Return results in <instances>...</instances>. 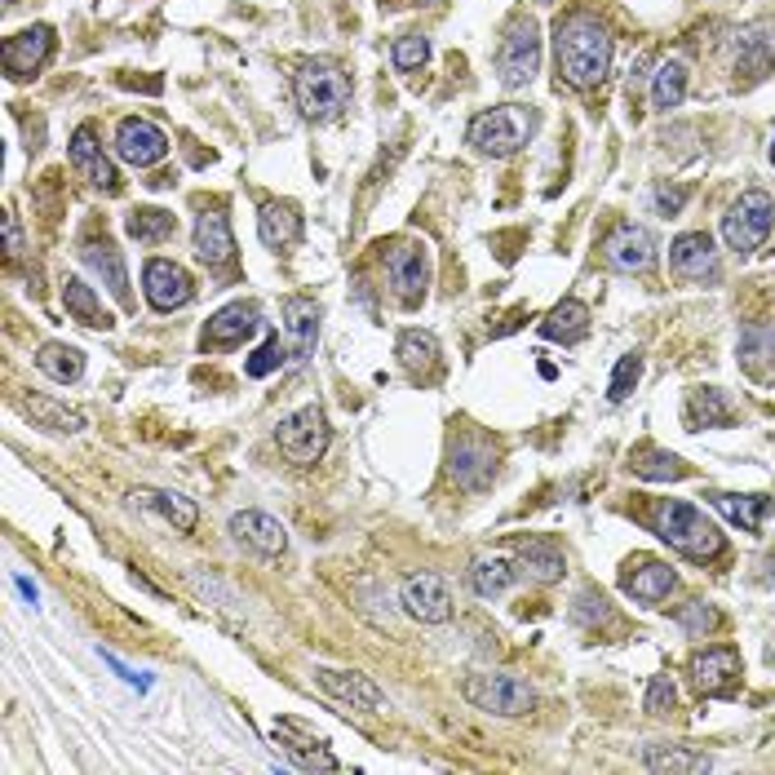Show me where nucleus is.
I'll list each match as a JSON object with an SVG mask.
<instances>
[{"label":"nucleus","mask_w":775,"mask_h":775,"mask_svg":"<svg viewBox=\"0 0 775 775\" xmlns=\"http://www.w3.org/2000/svg\"><path fill=\"white\" fill-rule=\"evenodd\" d=\"M554 59L559 76L576 89H594L612 72V36L594 14H567L554 23Z\"/></svg>","instance_id":"1"},{"label":"nucleus","mask_w":775,"mask_h":775,"mask_svg":"<svg viewBox=\"0 0 775 775\" xmlns=\"http://www.w3.org/2000/svg\"><path fill=\"white\" fill-rule=\"evenodd\" d=\"M656 532H660V541H669L682 559L704 563V559H718V554H722V532H718L696 506H687V501H665V506L656 510Z\"/></svg>","instance_id":"2"},{"label":"nucleus","mask_w":775,"mask_h":775,"mask_svg":"<svg viewBox=\"0 0 775 775\" xmlns=\"http://www.w3.org/2000/svg\"><path fill=\"white\" fill-rule=\"evenodd\" d=\"M293 98H297L301 116L332 120L350 103V76L341 67H332V63H301L293 72Z\"/></svg>","instance_id":"3"},{"label":"nucleus","mask_w":775,"mask_h":775,"mask_svg":"<svg viewBox=\"0 0 775 775\" xmlns=\"http://www.w3.org/2000/svg\"><path fill=\"white\" fill-rule=\"evenodd\" d=\"M461 696L484 709V713H497V718H523L532 704H537V691L528 678L519 673H470L461 682Z\"/></svg>","instance_id":"4"},{"label":"nucleus","mask_w":775,"mask_h":775,"mask_svg":"<svg viewBox=\"0 0 775 775\" xmlns=\"http://www.w3.org/2000/svg\"><path fill=\"white\" fill-rule=\"evenodd\" d=\"M771 226H775V200L766 195V191H744L726 213H722V240H726V248H735V253H753V248H762L766 244V235H771Z\"/></svg>","instance_id":"5"},{"label":"nucleus","mask_w":775,"mask_h":775,"mask_svg":"<svg viewBox=\"0 0 775 775\" xmlns=\"http://www.w3.org/2000/svg\"><path fill=\"white\" fill-rule=\"evenodd\" d=\"M275 439H279V453L293 461V466H315L323 453H328V417L319 404H306L297 413H288L279 426H275Z\"/></svg>","instance_id":"6"},{"label":"nucleus","mask_w":775,"mask_h":775,"mask_svg":"<svg viewBox=\"0 0 775 775\" xmlns=\"http://www.w3.org/2000/svg\"><path fill=\"white\" fill-rule=\"evenodd\" d=\"M532 134V116L523 107H492V112H479L470 120V142L484 151V156H514Z\"/></svg>","instance_id":"7"},{"label":"nucleus","mask_w":775,"mask_h":775,"mask_svg":"<svg viewBox=\"0 0 775 775\" xmlns=\"http://www.w3.org/2000/svg\"><path fill=\"white\" fill-rule=\"evenodd\" d=\"M541 67V36H537V23L532 19H519L510 23L501 50H497V72H501V85L506 89H523Z\"/></svg>","instance_id":"8"},{"label":"nucleus","mask_w":775,"mask_h":775,"mask_svg":"<svg viewBox=\"0 0 775 775\" xmlns=\"http://www.w3.org/2000/svg\"><path fill=\"white\" fill-rule=\"evenodd\" d=\"M315 687L328 696V700H337L341 709H359V713H381L385 704V691L368 678V673H350V669H328V665H319L315 669Z\"/></svg>","instance_id":"9"},{"label":"nucleus","mask_w":775,"mask_h":775,"mask_svg":"<svg viewBox=\"0 0 775 775\" xmlns=\"http://www.w3.org/2000/svg\"><path fill=\"white\" fill-rule=\"evenodd\" d=\"M275 744H279V753H288V762L297 771H337L341 766L328 753V740L315 726H306L301 718H279L275 722Z\"/></svg>","instance_id":"10"},{"label":"nucleus","mask_w":775,"mask_h":775,"mask_svg":"<svg viewBox=\"0 0 775 775\" xmlns=\"http://www.w3.org/2000/svg\"><path fill=\"white\" fill-rule=\"evenodd\" d=\"M385 270H391V284L400 293L404 306H417L426 297V284H431V262H426V248L413 244V240H395L385 248Z\"/></svg>","instance_id":"11"},{"label":"nucleus","mask_w":775,"mask_h":775,"mask_svg":"<svg viewBox=\"0 0 775 775\" xmlns=\"http://www.w3.org/2000/svg\"><path fill=\"white\" fill-rule=\"evenodd\" d=\"M142 293H147V301H151V310H182L191 297H195V284H191V275L178 266V262H169V257H151L147 266H142Z\"/></svg>","instance_id":"12"},{"label":"nucleus","mask_w":775,"mask_h":775,"mask_svg":"<svg viewBox=\"0 0 775 775\" xmlns=\"http://www.w3.org/2000/svg\"><path fill=\"white\" fill-rule=\"evenodd\" d=\"M400 603H404V612H408L413 620H422V625H444V620H453V594H448L444 576H435V572H413V576L404 581V590H400Z\"/></svg>","instance_id":"13"},{"label":"nucleus","mask_w":775,"mask_h":775,"mask_svg":"<svg viewBox=\"0 0 775 775\" xmlns=\"http://www.w3.org/2000/svg\"><path fill=\"white\" fill-rule=\"evenodd\" d=\"M116 156L134 169H151L169 156V138H164L160 125H151L142 116H125L120 129H116Z\"/></svg>","instance_id":"14"},{"label":"nucleus","mask_w":775,"mask_h":775,"mask_svg":"<svg viewBox=\"0 0 775 775\" xmlns=\"http://www.w3.org/2000/svg\"><path fill=\"white\" fill-rule=\"evenodd\" d=\"M603 257L612 270H625V275H638L656 262V240L647 226H634V222H620L612 226V235L603 240Z\"/></svg>","instance_id":"15"},{"label":"nucleus","mask_w":775,"mask_h":775,"mask_svg":"<svg viewBox=\"0 0 775 775\" xmlns=\"http://www.w3.org/2000/svg\"><path fill=\"white\" fill-rule=\"evenodd\" d=\"M50 54H54V28H45V23L19 32V36H10V41H6V72H10V81L36 76V72L50 63Z\"/></svg>","instance_id":"16"},{"label":"nucleus","mask_w":775,"mask_h":775,"mask_svg":"<svg viewBox=\"0 0 775 775\" xmlns=\"http://www.w3.org/2000/svg\"><path fill=\"white\" fill-rule=\"evenodd\" d=\"M448 470L466 492H484L497 475V453L484 439H457L448 453Z\"/></svg>","instance_id":"17"},{"label":"nucleus","mask_w":775,"mask_h":775,"mask_svg":"<svg viewBox=\"0 0 775 775\" xmlns=\"http://www.w3.org/2000/svg\"><path fill=\"white\" fill-rule=\"evenodd\" d=\"M669 266L678 279H713L718 275V248L704 231H687L669 244Z\"/></svg>","instance_id":"18"},{"label":"nucleus","mask_w":775,"mask_h":775,"mask_svg":"<svg viewBox=\"0 0 775 775\" xmlns=\"http://www.w3.org/2000/svg\"><path fill=\"white\" fill-rule=\"evenodd\" d=\"M284 315V332H288V354L293 363H306L315 354V341H319V306L310 297H284L279 306Z\"/></svg>","instance_id":"19"},{"label":"nucleus","mask_w":775,"mask_h":775,"mask_svg":"<svg viewBox=\"0 0 775 775\" xmlns=\"http://www.w3.org/2000/svg\"><path fill=\"white\" fill-rule=\"evenodd\" d=\"M735 678H740V656H735V647H709V651H700V656L691 660V682H696L704 696H731Z\"/></svg>","instance_id":"20"},{"label":"nucleus","mask_w":775,"mask_h":775,"mask_svg":"<svg viewBox=\"0 0 775 775\" xmlns=\"http://www.w3.org/2000/svg\"><path fill=\"white\" fill-rule=\"evenodd\" d=\"M72 164L98 187V191H120V178H116V164L103 156V142H98V134L89 129V125H81L76 129V138H72Z\"/></svg>","instance_id":"21"},{"label":"nucleus","mask_w":775,"mask_h":775,"mask_svg":"<svg viewBox=\"0 0 775 775\" xmlns=\"http://www.w3.org/2000/svg\"><path fill=\"white\" fill-rule=\"evenodd\" d=\"M625 594L634 598V603H643V607H660L665 598H669V590L678 585V576H673V567L669 563H656V559H643L634 572H625Z\"/></svg>","instance_id":"22"},{"label":"nucleus","mask_w":775,"mask_h":775,"mask_svg":"<svg viewBox=\"0 0 775 775\" xmlns=\"http://www.w3.org/2000/svg\"><path fill=\"white\" fill-rule=\"evenodd\" d=\"M231 532H235L240 541H248L257 554H266V559H275V554L288 550V532H284V523L270 519V514H262V510H244V514H235V519H231Z\"/></svg>","instance_id":"23"},{"label":"nucleus","mask_w":775,"mask_h":775,"mask_svg":"<svg viewBox=\"0 0 775 775\" xmlns=\"http://www.w3.org/2000/svg\"><path fill=\"white\" fill-rule=\"evenodd\" d=\"M195 257L204 266H226L235 257V235H231L226 213H217V209L200 213V222H195Z\"/></svg>","instance_id":"24"},{"label":"nucleus","mask_w":775,"mask_h":775,"mask_svg":"<svg viewBox=\"0 0 775 775\" xmlns=\"http://www.w3.org/2000/svg\"><path fill=\"white\" fill-rule=\"evenodd\" d=\"M257 306H248V301H231V306H222L213 319H209V328H204V346H235V341H244V337H253L257 332Z\"/></svg>","instance_id":"25"},{"label":"nucleus","mask_w":775,"mask_h":775,"mask_svg":"<svg viewBox=\"0 0 775 775\" xmlns=\"http://www.w3.org/2000/svg\"><path fill=\"white\" fill-rule=\"evenodd\" d=\"M585 332H590V306H585V301H576V297L559 301V306H554V310L541 319V337H545V341L576 346Z\"/></svg>","instance_id":"26"},{"label":"nucleus","mask_w":775,"mask_h":775,"mask_svg":"<svg viewBox=\"0 0 775 775\" xmlns=\"http://www.w3.org/2000/svg\"><path fill=\"white\" fill-rule=\"evenodd\" d=\"M257 235H262L266 248H288V244L301 240V213L293 204H262Z\"/></svg>","instance_id":"27"},{"label":"nucleus","mask_w":775,"mask_h":775,"mask_svg":"<svg viewBox=\"0 0 775 775\" xmlns=\"http://www.w3.org/2000/svg\"><path fill=\"white\" fill-rule=\"evenodd\" d=\"M85 266L89 270H98L103 279H107V288H112V297H129V270H125V257H120V248L112 244V240H89L85 244Z\"/></svg>","instance_id":"28"},{"label":"nucleus","mask_w":775,"mask_h":775,"mask_svg":"<svg viewBox=\"0 0 775 775\" xmlns=\"http://www.w3.org/2000/svg\"><path fill=\"white\" fill-rule=\"evenodd\" d=\"M395 354H400V363H404L413 376H431V372L439 368V337H435V332H422V328H404Z\"/></svg>","instance_id":"29"},{"label":"nucleus","mask_w":775,"mask_h":775,"mask_svg":"<svg viewBox=\"0 0 775 775\" xmlns=\"http://www.w3.org/2000/svg\"><path fill=\"white\" fill-rule=\"evenodd\" d=\"M514 550H519V563H523V572H528L532 581H541V585L563 581L567 563H563V554H559L550 541H519Z\"/></svg>","instance_id":"30"},{"label":"nucleus","mask_w":775,"mask_h":775,"mask_svg":"<svg viewBox=\"0 0 775 775\" xmlns=\"http://www.w3.org/2000/svg\"><path fill=\"white\" fill-rule=\"evenodd\" d=\"M36 368L45 372V376H54V381H76L81 372H85V350L81 346H67V341H45L41 350H36Z\"/></svg>","instance_id":"31"},{"label":"nucleus","mask_w":775,"mask_h":775,"mask_svg":"<svg viewBox=\"0 0 775 775\" xmlns=\"http://www.w3.org/2000/svg\"><path fill=\"white\" fill-rule=\"evenodd\" d=\"M731 404H726V395L718 391V385H700V391H691V404H687V422H691V431H700V426H731Z\"/></svg>","instance_id":"32"},{"label":"nucleus","mask_w":775,"mask_h":775,"mask_svg":"<svg viewBox=\"0 0 775 775\" xmlns=\"http://www.w3.org/2000/svg\"><path fill=\"white\" fill-rule=\"evenodd\" d=\"M709 501H713V510H718V514H726V519H731L735 528H744V532H757V528H762V519H766V510H771V501H766V497L713 492Z\"/></svg>","instance_id":"33"},{"label":"nucleus","mask_w":775,"mask_h":775,"mask_svg":"<svg viewBox=\"0 0 775 775\" xmlns=\"http://www.w3.org/2000/svg\"><path fill=\"white\" fill-rule=\"evenodd\" d=\"M682 94H687V63L682 59H665L656 67V81H651V107L669 112V107L682 103Z\"/></svg>","instance_id":"34"},{"label":"nucleus","mask_w":775,"mask_h":775,"mask_svg":"<svg viewBox=\"0 0 775 775\" xmlns=\"http://www.w3.org/2000/svg\"><path fill=\"white\" fill-rule=\"evenodd\" d=\"M63 306H67L81 323H89V328H112V315L103 310L98 293H94L85 279H67V284H63Z\"/></svg>","instance_id":"35"},{"label":"nucleus","mask_w":775,"mask_h":775,"mask_svg":"<svg viewBox=\"0 0 775 775\" xmlns=\"http://www.w3.org/2000/svg\"><path fill=\"white\" fill-rule=\"evenodd\" d=\"M23 413H28L36 426H45V431H63V435L85 431V417H81L76 408H63V404H54V400H45V395L23 400Z\"/></svg>","instance_id":"36"},{"label":"nucleus","mask_w":775,"mask_h":775,"mask_svg":"<svg viewBox=\"0 0 775 775\" xmlns=\"http://www.w3.org/2000/svg\"><path fill=\"white\" fill-rule=\"evenodd\" d=\"M164 523H173V532H191L195 523H200V510H195V501L191 497H182V492H138Z\"/></svg>","instance_id":"37"},{"label":"nucleus","mask_w":775,"mask_h":775,"mask_svg":"<svg viewBox=\"0 0 775 775\" xmlns=\"http://www.w3.org/2000/svg\"><path fill=\"white\" fill-rule=\"evenodd\" d=\"M629 466H634V475H638V479H647V484H669V479H682V475H687V466H682L673 453L651 448V444H647V448H638Z\"/></svg>","instance_id":"38"},{"label":"nucleus","mask_w":775,"mask_h":775,"mask_svg":"<svg viewBox=\"0 0 775 775\" xmlns=\"http://www.w3.org/2000/svg\"><path fill=\"white\" fill-rule=\"evenodd\" d=\"M125 226H129V235H134L138 244H164V240L178 231V217L164 213V209H134Z\"/></svg>","instance_id":"39"},{"label":"nucleus","mask_w":775,"mask_h":775,"mask_svg":"<svg viewBox=\"0 0 775 775\" xmlns=\"http://www.w3.org/2000/svg\"><path fill=\"white\" fill-rule=\"evenodd\" d=\"M470 585H475L479 598H497V594H506V590L514 585V567H510L506 559H475Z\"/></svg>","instance_id":"40"},{"label":"nucleus","mask_w":775,"mask_h":775,"mask_svg":"<svg viewBox=\"0 0 775 775\" xmlns=\"http://www.w3.org/2000/svg\"><path fill=\"white\" fill-rule=\"evenodd\" d=\"M647 766H651V771H709L713 757H709V753H691V749L669 744V749H647Z\"/></svg>","instance_id":"41"},{"label":"nucleus","mask_w":775,"mask_h":775,"mask_svg":"<svg viewBox=\"0 0 775 775\" xmlns=\"http://www.w3.org/2000/svg\"><path fill=\"white\" fill-rule=\"evenodd\" d=\"M431 59V41L426 36H400L395 41V50H391V63H395V72H417L422 63Z\"/></svg>","instance_id":"42"},{"label":"nucleus","mask_w":775,"mask_h":775,"mask_svg":"<svg viewBox=\"0 0 775 775\" xmlns=\"http://www.w3.org/2000/svg\"><path fill=\"white\" fill-rule=\"evenodd\" d=\"M678 625H682L691 638H704V634H713V629H718V612H713V603L691 598V603L678 612Z\"/></svg>","instance_id":"43"},{"label":"nucleus","mask_w":775,"mask_h":775,"mask_svg":"<svg viewBox=\"0 0 775 775\" xmlns=\"http://www.w3.org/2000/svg\"><path fill=\"white\" fill-rule=\"evenodd\" d=\"M766 350H775V328H757V323H753V328L740 332V359H744L749 368H757Z\"/></svg>","instance_id":"44"},{"label":"nucleus","mask_w":775,"mask_h":775,"mask_svg":"<svg viewBox=\"0 0 775 775\" xmlns=\"http://www.w3.org/2000/svg\"><path fill=\"white\" fill-rule=\"evenodd\" d=\"M638 372H643V354H625V359L616 363V372H612V400H616V404L634 395Z\"/></svg>","instance_id":"45"},{"label":"nucleus","mask_w":775,"mask_h":775,"mask_svg":"<svg viewBox=\"0 0 775 775\" xmlns=\"http://www.w3.org/2000/svg\"><path fill=\"white\" fill-rule=\"evenodd\" d=\"M279 363H284V346H279V337H266V341H262V350H257V354L244 363V372H248V376H270Z\"/></svg>","instance_id":"46"},{"label":"nucleus","mask_w":775,"mask_h":775,"mask_svg":"<svg viewBox=\"0 0 775 775\" xmlns=\"http://www.w3.org/2000/svg\"><path fill=\"white\" fill-rule=\"evenodd\" d=\"M673 700H678V687H673V678L669 673H656L651 678V687H647V713H669L673 709Z\"/></svg>","instance_id":"47"},{"label":"nucleus","mask_w":775,"mask_h":775,"mask_svg":"<svg viewBox=\"0 0 775 775\" xmlns=\"http://www.w3.org/2000/svg\"><path fill=\"white\" fill-rule=\"evenodd\" d=\"M687 195H691L687 187H656V191H651V200H656V213H660V217H678V213H682V204H687Z\"/></svg>","instance_id":"48"},{"label":"nucleus","mask_w":775,"mask_h":775,"mask_svg":"<svg viewBox=\"0 0 775 775\" xmlns=\"http://www.w3.org/2000/svg\"><path fill=\"white\" fill-rule=\"evenodd\" d=\"M6 253H10V257L23 253V235H19V217H14V213H6Z\"/></svg>","instance_id":"49"},{"label":"nucleus","mask_w":775,"mask_h":775,"mask_svg":"<svg viewBox=\"0 0 775 775\" xmlns=\"http://www.w3.org/2000/svg\"><path fill=\"white\" fill-rule=\"evenodd\" d=\"M19 590H23V594H28V598H32V603H36V598H41V590H36V585H32V581H28V576H19Z\"/></svg>","instance_id":"50"},{"label":"nucleus","mask_w":775,"mask_h":775,"mask_svg":"<svg viewBox=\"0 0 775 775\" xmlns=\"http://www.w3.org/2000/svg\"><path fill=\"white\" fill-rule=\"evenodd\" d=\"M537 6H554V0H537Z\"/></svg>","instance_id":"51"},{"label":"nucleus","mask_w":775,"mask_h":775,"mask_svg":"<svg viewBox=\"0 0 775 775\" xmlns=\"http://www.w3.org/2000/svg\"><path fill=\"white\" fill-rule=\"evenodd\" d=\"M771 164H775V142H771Z\"/></svg>","instance_id":"52"},{"label":"nucleus","mask_w":775,"mask_h":775,"mask_svg":"<svg viewBox=\"0 0 775 775\" xmlns=\"http://www.w3.org/2000/svg\"><path fill=\"white\" fill-rule=\"evenodd\" d=\"M6 6H14V0H6Z\"/></svg>","instance_id":"53"}]
</instances>
